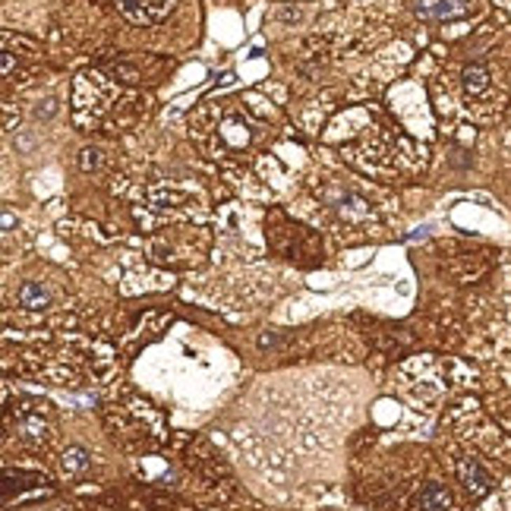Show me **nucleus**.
<instances>
[{"label": "nucleus", "mask_w": 511, "mask_h": 511, "mask_svg": "<svg viewBox=\"0 0 511 511\" xmlns=\"http://www.w3.org/2000/svg\"><path fill=\"white\" fill-rule=\"evenodd\" d=\"M426 237H429V227H420V231H416V233H410L407 240H410V243H414V240H426Z\"/></svg>", "instance_id": "11"}, {"label": "nucleus", "mask_w": 511, "mask_h": 511, "mask_svg": "<svg viewBox=\"0 0 511 511\" xmlns=\"http://www.w3.org/2000/svg\"><path fill=\"white\" fill-rule=\"evenodd\" d=\"M88 451L82 445H69L67 451H63V461H60V467H63V473L67 477H76V473H82L88 467Z\"/></svg>", "instance_id": "7"}, {"label": "nucleus", "mask_w": 511, "mask_h": 511, "mask_svg": "<svg viewBox=\"0 0 511 511\" xmlns=\"http://www.w3.org/2000/svg\"><path fill=\"white\" fill-rule=\"evenodd\" d=\"M410 6L420 19H432V22H451L470 13V0H410Z\"/></svg>", "instance_id": "2"}, {"label": "nucleus", "mask_w": 511, "mask_h": 511, "mask_svg": "<svg viewBox=\"0 0 511 511\" xmlns=\"http://www.w3.org/2000/svg\"><path fill=\"white\" fill-rule=\"evenodd\" d=\"M416 508L420 511H448L451 508V492L442 483H426L416 496Z\"/></svg>", "instance_id": "4"}, {"label": "nucleus", "mask_w": 511, "mask_h": 511, "mask_svg": "<svg viewBox=\"0 0 511 511\" xmlns=\"http://www.w3.org/2000/svg\"><path fill=\"white\" fill-rule=\"evenodd\" d=\"M486 88H489V73H486V67L470 63V67L464 69V92L470 95V98H477V95H483Z\"/></svg>", "instance_id": "6"}, {"label": "nucleus", "mask_w": 511, "mask_h": 511, "mask_svg": "<svg viewBox=\"0 0 511 511\" xmlns=\"http://www.w3.org/2000/svg\"><path fill=\"white\" fill-rule=\"evenodd\" d=\"M177 0H117L120 13L139 25H158L174 13Z\"/></svg>", "instance_id": "1"}, {"label": "nucleus", "mask_w": 511, "mask_h": 511, "mask_svg": "<svg viewBox=\"0 0 511 511\" xmlns=\"http://www.w3.org/2000/svg\"><path fill=\"white\" fill-rule=\"evenodd\" d=\"M57 111H60V104H57L54 98H41V101H35V107H32V117L35 120H50Z\"/></svg>", "instance_id": "8"}, {"label": "nucleus", "mask_w": 511, "mask_h": 511, "mask_svg": "<svg viewBox=\"0 0 511 511\" xmlns=\"http://www.w3.org/2000/svg\"><path fill=\"white\" fill-rule=\"evenodd\" d=\"M16 300H19V306H25V309H44L50 303V294L41 287V284L25 281V284H19Z\"/></svg>", "instance_id": "5"}, {"label": "nucleus", "mask_w": 511, "mask_h": 511, "mask_svg": "<svg viewBox=\"0 0 511 511\" xmlns=\"http://www.w3.org/2000/svg\"><path fill=\"white\" fill-rule=\"evenodd\" d=\"M458 477H461V483H464L470 492H477V496H483V492L489 489V483H492L489 473L483 470V464H479L477 458H464V461H461V464H458Z\"/></svg>", "instance_id": "3"}, {"label": "nucleus", "mask_w": 511, "mask_h": 511, "mask_svg": "<svg viewBox=\"0 0 511 511\" xmlns=\"http://www.w3.org/2000/svg\"><path fill=\"white\" fill-rule=\"evenodd\" d=\"M275 344H278L275 334H259V347H262V350H265V347H275Z\"/></svg>", "instance_id": "10"}, {"label": "nucleus", "mask_w": 511, "mask_h": 511, "mask_svg": "<svg viewBox=\"0 0 511 511\" xmlns=\"http://www.w3.org/2000/svg\"><path fill=\"white\" fill-rule=\"evenodd\" d=\"M79 168H82V170L98 168V149H82V151H79Z\"/></svg>", "instance_id": "9"}, {"label": "nucleus", "mask_w": 511, "mask_h": 511, "mask_svg": "<svg viewBox=\"0 0 511 511\" xmlns=\"http://www.w3.org/2000/svg\"><path fill=\"white\" fill-rule=\"evenodd\" d=\"M10 227H13V214L4 212V231H10Z\"/></svg>", "instance_id": "12"}]
</instances>
